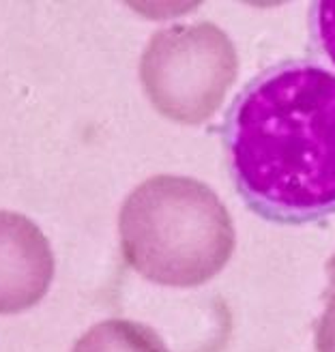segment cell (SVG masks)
<instances>
[{"label":"cell","instance_id":"3957f363","mask_svg":"<svg viewBox=\"0 0 335 352\" xmlns=\"http://www.w3.org/2000/svg\"><path fill=\"white\" fill-rule=\"evenodd\" d=\"M239 56L210 22L157 30L140 60V80L157 112L183 125L213 116L235 84Z\"/></svg>","mask_w":335,"mask_h":352},{"label":"cell","instance_id":"5b68a950","mask_svg":"<svg viewBox=\"0 0 335 352\" xmlns=\"http://www.w3.org/2000/svg\"><path fill=\"white\" fill-rule=\"evenodd\" d=\"M72 352H170L157 331L142 322L112 318L88 329Z\"/></svg>","mask_w":335,"mask_h":352},{"label":"cell","instance_id":"8992f818","mask_svg":"<svg viewBox=\"0 0 335 352\" xmlns=\"http://www.w3.org/2000/svg\"><path fill=\"white\" fill-rule=\"evenodd\" d=\"M316 34L325 54L335 65V0H323L316 5Z\"/></svg>","mask_w":335,"mask_h":352},{"label":"cell","instance_id":"6da1fadb","mask_svg":"<svg viewBox=\"0 0 335 352\" xmlns=\"http://www.w3.org/2000/svg\"><path fill=\"white\" fill-rule=\"evenodd\" d=\"M228 153L239 193L264 219L335 213V76L310 63L260 76L233 108Z\"/></svg>","mask_w":335,"mask_h":352},{"label":"cell","instance_id":"277c9868","mask_svg":"<svg viewBox=\"0 0 335 352\" xmlns=\"http://www.w3.org/2000/svg\"><path fill=\"white\" fill-rule=\"evenodd\" d=\"M54 277V254L39 226L0 210V316L37 305Z\"/></svg>","mask_w":335,"mask_h":352},{"label":"cell","instance_id":"ba28073f","mask_svg":"<svg viewBox=\"0 0 335 352\" xmlns=\"http://www.w3.org/2000/svg\"><path fill=\"white\" fill-rule=\"evenodd\" d=\"M327 277H329V292L335 290V254L327 262Z\"/></svg>","mask_w":335,"mask_h":352},{"label":"cell","instance_id":"52a82bcc","mask_svg":"<svg viewBox=\"0 0 335 352\" xmlns=\"http://www.w3.org/2000/svg\"><path fill=\"white\" fill-rule=\"evenodd\" d=\"M316 352H335V290H331L327 307L316 327Z\"/></svg>","mask_w":335,"mask_h":352},{"label":"cell","instance_id":"7a4b0ae2","mask_svg":"<svg viewBox=\"0 0 335 352\" xmlns=\"http://www.w3.org/2000/svg\"><path fill=\"white\" fill-rule=\"evenodd\" d=\"M120 252L160 286L196 288L233 258L237 234L224 202L189 176L160 174L140 183L120 206Z\"/></svg>","mask_w":335,"mask_h":352}]
</instances>
